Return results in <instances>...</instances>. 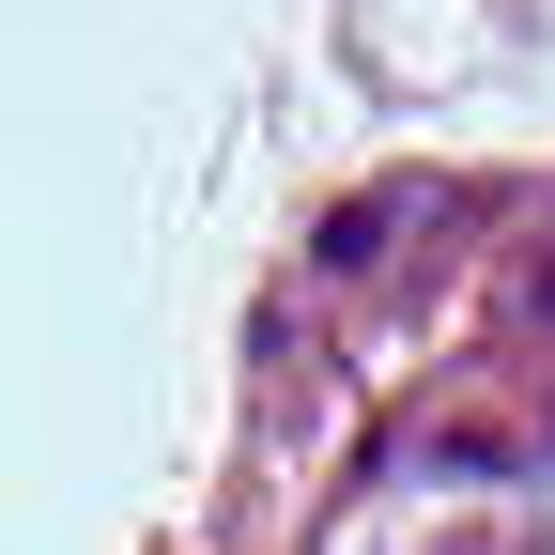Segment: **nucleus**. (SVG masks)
<instances>
[{
  "label": "nucleus",
  "mask_w": 555,
  "mask_h": 555,
  "mask_svg": "<svg viewBox=\"0 0 555 555\" xmlns=\"http://www.w3.org/2000/svg\"><path fill=\"white\" fill-rule=\"evenodd\" d=\"M525 324H555V247H540V262H525Z\"/></svg>",
  "instance_id": "obj_1"
}]
</instances>
